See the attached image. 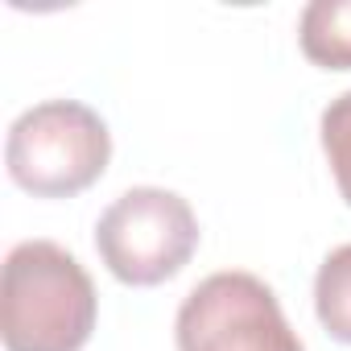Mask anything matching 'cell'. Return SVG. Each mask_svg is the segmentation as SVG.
Masks as SVG:
<instances>
[{
  "label": "cell",
  "mask_w": 351,
  "mask_h": 351,
  "mask_svg": "<svg viewBox=\"0 0 351 351\" xmlns=\"http://www.w3.org/2000/svg\"><path fill=\"white\" fill-rule=\"evenodd\" d=\"M99 298L87 269L54 240H21L0 273L5 351H83Z\"/></svg>",
  "instance_id": "6da1fadb"
},
{
  "label": "cell",
  "mask_w": 351,
  "mask_h": 351,
  "mask_svg": "<svg viewBox=\"0 0 351 351\" xmlns=\"http://www.w3.org/2000/svg\"><path fill=\"white\" fill-rule=\"evenodd\" d=\"M112 132L104 116L79 99H46L25 108L5 136L9 178L34 199H71L104 178Z\"/></svg>",
  "instance_id": "7a4b0ae2"
},
{
  "label": "cell",
  "mask_w": 351,
  "mask_h": 351,
  "mask_svg": "<svg viewBox=\"0 0 351 351\" xmlns=\"http://www.w3.org/2000/svg\"><path fill=\"white\" fill-rule=\"evenodd\" d=\"M199 248V219L178 191L132 186L95 223V252L124 285L149 289L178 277Z\"/></svg>",
  "instance_id": "3957f363"
},
{
  "label": "cell",
  "mask_w": 351,
  "mask_h": 351,
  "mask_svg": "<svg viewBox=\"0 0 351 351\" xmlns=\"http://www.w3.org/2000/svg\"><path fill=\"white\" fill-rule=\"evenodd\" d=\"M178 351H306L277 293L240 269L203 277L173 318Z\"/></svg>",
  "instance_id": "277c9868"
},
{
  "label": "cell",
  "mask_w": 351,
  "mask_h": 351,
  "mask_svg": "<svg viewBox=\"0 0 351 351\" xmlns=\"http://www.w3.org/2000/svg\"><path fill=\"white\" fill-rule=\"evenodd\" d=\"M302 54L322 71H351V0H310L298 17Z\"/></svg>",
  "instance_id": "5b68a950"
},
{
  "label": "cell",
  "mask_w": 351,
  "mask_h": 351,
  "mask_svg": "<svg viewBox=\"0 0 351 351\" xmlns=\"http://www.w3.org/2000/svg\"><path fill=\"white\" fill-rule=\"evenodd\" d=\"M314 310H318V322L339 343H351V244H339L318 265V277H314Z\"/></svg>",
  "instance_id": "8992f818"
},
{
  "label": "cell",
  "mask_w": 351,
  "mask_h": 351,
  "mask_svg": "<svg viewBox=\"0 0 351 351\" xmlns=\"http://www.w3.org/2000/svg\"><path fill=\"white\" fill-rule=\"evenodd\" d=\"M318 141H322L326 165H330V173H335V186H339V195H343L347 207H351V91L335 95V99L322 108Z\"/></svg>",
  "instance_id": "52a82bcc"
}]
</instances>
